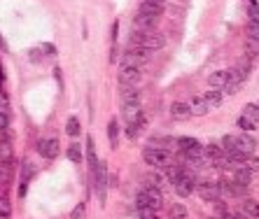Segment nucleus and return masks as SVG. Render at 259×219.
<instances>
[{
  "mask_svg": "<svg viewBox=\"0 0 259 219\" xmlns=\"http://www.w3.org/2000/svg\"><path fill=\"white\" fill-rule=\"evenodd\" d=\"M245 166H247V168H250L252 172H259V158L252 156V154H250V156L245 158Z\"/></svg>",
  "mask_w": 259,
  "mask_h": 219,
  "instance_id": "473e14b6",
  "label": "nucleus"
},
{
  "mask_svg": "<svg viewBox=\"0 0 259 219\" xmlns=\"http://www.w3.org/2000/svg\"><path fill=\"white\" fill-rule=\"evenodd\" d=\"M12 217V206H10V198L0 196V219H10Z\"/></svg>",
  "mask_w": 259,
  "mask_h": 219,
  "instance_id": "bb28decb",
  "label": "nucleus"
},
{
  "mask_svg": "<svg viewBox=\"0 0 259 219\" xmlns=\"http://www.w3.org/2000/svg\"><path fill=\"white\" fill-rule=\"evenodd\" d=\"M240 210H243V212H245L250 219H259V203H257V200H245Z\"/></svg>",
  "mask_w": 259,
  "mask_h": 219,
  "instance_id": "aec40b11",
  "label": "nucleus"
},
{
  "mask_svg": "<svg viewBox=\"0 0 259 219\" xmlns=\"http://www.w3.org/2000/svg\"><path fill=\"white\" fill-rule=\"evenodd\" d=\"M189 105H191V114L194 116H203V114H208V110H210V105L205 103V98H201V96H194L189 100Z\"/></svg>",
  "mask_w": 259,
  "mask_h": 219,
  "instance_id": "4468645a",
  "label": "nucleus"
},
{
  "mask_svg": "<svg viewBox=\"0 0 259 219\" xmlns=\"http://www.w3.org/2000/svg\"><path fill=\"white\" fill-rule=\"evenodd\" d=\"M243 114H247L259 126V103H247L245 108H243Z\"/></svg>",
  "mask_w": 259,
  "mask_h": 219,
  "instance_id": "5701e85b",
  "label": "nucleus"
},
{
  "mask_svg": "<svg viewBox=\"0 0 259 219\" xmlns=\"http://www.w3.org/2000/svg\"><path fill=\"white\" fill-rule=\"evenodd\" d=\"M236 150H240L243 154H254V150H257V140L252 138V133H238L236 136Z\"/></svg>",
  "mask_w": 259,
  "mask_h": 219,
  "instance_id": "6e6552de",
  "label": "nucleus"
},
{
  "mask_svg": "<svg viewBox=\"0 0 259 219\" xmlns=\"http://www.w3.org/2000/svg\"><path fill=\"white\" fill-rule=\"evenodd\" d=\"M38 152H40V156L45 158H54L59 154V140L54 136L52 138H42L40 142H38Z\"/></svg>",
  "mask_w": 259,
  "mask_h": 219,
  "instance_id": "0eeeda50",
  "label": "nucleus"
},
{
  "mask_svg": "<svg viewBox=\"0 0 259 219\" xmlns=\"http://www.w3.org/2000/svg\"><path fill=\"white\" fill-rule=\"evenodd\" d=\"M222 147H224L226 154L236 152V136H224V138H222Z\"/></svg>",
  "mask_w": 259,
  "mask_h": 219,
  "instance_id": "c756f323",
  "label": "nucleus"
},
{
  "mask_svg": "<svg viewBox=\"0 0 259 219\" xmlns=\"http://www.w3.org/2000/svg\"><path fill=\"white\" fill-rule=\"evenodd\" d=\"M233 175H236V180H238V182H243V184H250V180H252L254 172L250 170L245 164H240V166H233Z\"/></svg>",
  "mask_w": 259,
  "mask_h": 219,
  "instance_id": "f3484780",
  "label": "nucleus"
},
{
  "mask_svg": "<svg viewBox=\"0 0 259 219\" xmlns=\"http://www.w3.org/2000/svg\"><path fill=\"white\" fill-rule=\"evenodd\" d=\"M70 219H87V206L84 203H77L70 212Z\"/></svg>",
  "mask_w": 259,
  "mask_h": 219,
  "instance_id": "7c9ffc66",
  "label": "nucleus"
},
{
  "mask_svg": "<svg viewBox=\"0 0 259 219\" xmlns=\"http://www.w3.org/2000/svg\"><path fill=\"white\" fill-rule=\"evenodd\" d=\"M0 47H3V49H5V42H3V38H0Z\"/></svg>",
  "mask_w": 259,
  "mask_h": 219,
  "instance_id": "a19ab883",
  "label": "nucleus"
},
{
  "mask_svg": "<svg viewBox=\"0 0 259 219\" xmlns=\"http://www.w3.org/2000/svg\"><path fill=\"white\" fill-rule=\"evenodd\" d=\"M0 128H10V112L0 110Z\"/></svg>",
  "mask_w": 259,
  "mask_h": 219,
  "instance_id": "72a5a7b5",
  "label": "nucleus"
},
{
  "mask_svg": "<svg viewBox=\"0 0 259 219\" xmlns=\"http://www.w3.org/2000/svg\"><path fill=\"white\" fill-rule=\"evenodd\" d=\"M117 136H119V124H117V119H112L108 124V138H110V147L112 150H117Z\"/></svg>",
  "mask_w": 259,
  "mask_h": 219,
  "instance_id": "4be33fe9",
  "label": "nucleus"
},
{
  "mask_svg": "<svg viewBox=\"0 0 259 219\" xmlns=\"http://www.w3.org/2000/svg\"><path fill=\"white\" fill-rule=\"evenodd\" d=\"M240 86H243V84H240V82H233V80H231V82L226 84V86H224V89H222V91H224V94H236V91H238Z\"/></svg>",
  "mask_w": 259,
  "mask_h": 219,
  "instance_id": "f704fd0d",
  "label": "nucleus"
},
{
  "mask_svg": "<svg viewBox=\"0 0 259 219\" xmlns=\"http://www.w3.org/2000/svg\"><path fill=\"white\" fill-rule=\"evenodd\" d=\"M138 12H145V14H157V16H161V12H164V7L161 5H152V2H140V10Z\"/></svg>",
  "mask_w": 259,
  "mask_h": 219,
  "instance_id": "b1692460",
  "label": "nucleus"
},
{
  "mask_svg": "<svg viewBox=\"0 0 259 219\" xmlns=\"http://www.w3.org/2000/svg\"><path fill=\"white\" fill-rule=\"evenodd\" d=\"M175 142H177V150L182 152L184 158H201V156H205L203 147H201V142H198L196 138L182 136V138H177Z\"/></svg>",
  "mask_w": 259,
  "mask_h": 219,
  "instance_id": "20e7f679",
  "label": "nucleus"
},
{
  "mask_svg": "<svg viewBox=\"0 0 259 219\" xmlns=\"http://www.w3.org/2000/svg\"><path fill=\"white\" fill-rule=\"evenodd\" d=\"M161 203H164V194H161V189H159V186H145V189H140V192H138V196H136L138 210H143V208L159 210V208H161Z\"/></svg>",
  "mask_w": 259,
  "mask_h": 219,
  "instance_id": "f03ea898",
  "label": "nucleus"
},
{
  "mask_svg": "<svg viewBox=\"0 0 259 219\" xmlns=\"http://www.w3.org/2000/svg\"><path fill=\"white\" fill-rule=\"evenodd\" d=\"M143 158H145V164H150L152 168H161V170H166L168 166H173L171 154H168V150H164V147H147V150L143 152Z\"/></svg>",
  "mask_w": 259,
  "mask_h": 219,
  "instance_id": "7ed1b4c3",
  "label": "nucleus"
},
{
  "mask_svg": "<svg viewBox=\"0 0 259 219\" xmlns=\"http://www.w3.org/2000/svg\"><path fill=\"white\" fill-rule=\"evenodd\" d=\"M250 5H257V0H250Z\"/></svg>",
  "mask_w": 259,
  "mask_h": 219,
  "instance_id": "79ce46f5",
  "label": "nucleus"
},
{
  "mask_svg": "<svg viewBox=\"0 0 259 219\" xmlns=\"http://www.w3.org/2000/svg\"><path fill=\"white\" fill-rule=\"evenodd\" d=\"M245 35L247 40L254 42V44H259V21H250L245 26Z\"/></svg>",
  "mask_w": 259,
  "mask_h": 219,
  "instance_id": "412c9836",
  "label": "nucleus"
},
{
  "mask_svg": "<svg viewBox=\"0 0 259 219\" xmlns=\"http://www.w3.org/2000/svg\"><path fill=\"white\" fill-rule=\"evenodd\" d=\"M145 2H152V5H161V7H164L166 0H145Z\"/></svg>",
  "mask_w": 259,
  "mask_h": 219,
  "instance_id": "ea45409f",
  "label": "nucleus"
},
{
  "mask_svg": "<svg viewBox=\"0 0 259 219\" xmlns=\"http://www.w3.org/2000/svg\"><path fill=\"white\" fill-rule=\"evenodd\" d=\"M119 84L126 86V89H136L138 84H140V68H136V66H122V70H119Z\"/></svg>",
  "mask_w": 259,
  "mask_h": 219,
  "instance_id": "39448f33",
  "label": "nucleus"
},
{
  "mask_svg": "<svg viewBox=\"0 0 259 219\" xmlns=\"http://www.w3.org/2000/svg\"><path fill=\"white\" fill-rule=\"evenodd\" d=\"M166 44V38L159 33H152V30H145V33H133L131 38V49H145V52H154V49H161Z\"/></svg>",
  "mask_w": 259,
  "mask_h": 219,
  "instance_id": "f257e3e1",
  "label": "nucleus"
},
{
  "mask_svg": "<svg viewBox=\"0 0 259 219\" xmlns=\"http://www.w3.org/2000/svg\"><path fill=\"white\" fill-rule=\"evenodd\" d=\"M198 194H201L203 200L215 203V200H219V196H222V186H219V182H201V184H198Z\"/></svg>",
  "mask_w": 259,
  "mask_h": 219,
  "instance_id": "423d86ee",
  "label": "nucleus"
},
{
  "mask_svg": "<svg viewBox=\"0 0 259 219\" xmlns=\"http://www.w3.org/2000/svg\"><path fill=\"white\" fill-rule=\"evenodd\" d=\"M203 154H205V158H208V161H212V164H217V161H222V158L226 156L224 147H222V144H217V142H212V144H208V147H203Z\"/></svg>",
  "mask_w": 259,
  "mask_h": 219,
  "instance_id": "f8f14e48",
  "label": "nucleus"
},
{
  "mask_svg": "<svg viewBox=\"0 0 259 219\" xmlns=\"http://www.w3.org/2000/svg\"><path fill=\"white\" fill-rule=\"evenodd\" d=\"M0 110H7V112H10V103H7V96L3 91H0Z\"/></svg>",
  "mask_w": 259,
  "mask_h": 219,
  "instance_id": "e433bc0d",
  "label": "nucleus"
},
{
  "mask_svg": "<svg viewBox=\"0 0 259 219\" xmlns=\"http://www.w3.org/2000/svg\"><path fill=\"white\" fill-rule=\"evenodd\" d=\"M143 61H147V52H145V49H129V52L124 54L122 66H136V68H140Z\"/></svg>",
  "mask_w": 259,
  "mask_h": 219,
  "instance_id": "9b49d317",
  "label": "nucleus"
},
{
  "mask_svg": "<svg viewBox=\"0 0 259 219\" xmlns=\"http://www.w3.org/2000/svg\"><path fill=\"white\" fill-rule=\"evenodd\" d=\"M247 14H250V21H259V7L257 5L247 7Z\"/></svg>",
  "mask_w": 259,
  "mask_h": 219,
  "instance_id": "c9c22d12",
  "label": "nucleus"
},
{
  "mask_svg": "<svg viewBox=\"0 0 259 219\" xmlns=\"http://www.w3.org/2000/svg\"><path fill=\"white\" fill-rule=\"evenodd\" d=\"M14 158V152H12V144L10 142H0V164L3 166H10Z\"/></svg>",
  "mask_w": 259,
  "mask_h": 219,
  "instance_id": "a211bd4d",
  "label": "nucleus"
},
{
  "mask_svg": "<svg viewBox=\"0 0 259 219\" xmlns=\"http://www.w3.org/2000/svg\"><path fill=\"white\" fill-rule=\"evenodd\" d=\"M140 100V94L136 89H126L122 94V103H138Z\"/></svg>",
  "mask_w": 259,
  "mask_h": 219,
  "instance_id": "c85d7f7f",
  "label": "nucleus"
},
{
  "mask_svg": "<svg viewBox=\"0 0 259 219\" xmlns=\"http://www.w3.org/2000/svg\"><path fill=\"white\" fill-rule=\"evenodd\" d=\"M226 219H229V217H226Z\"/></svg>",
  "mask_w": 259,
  "mask_h": 219,
  "instance_id": "c03bdc74",
  "label": "nucleus"
},
{
  "mask_svg": "<svg viewBox=\"0 0 259 219\" xmlns=\"http://www.w3.org/2000/svg\"><path fill=\"white\" fill-rule=\"evenodd\" d=\"M189 217V212H187V206H182V203H175V206L171 208V219H187Z\"/></svg>",
  "mask_w": 259,
  "mask_h": 219,
  "instance_id": "a878e982",
  "label": "nucleus"
},
{
  "mask_svg": "<svg viewBox=\"0 0 259 219\" xmlns=\"http://www.w3.org/2000/svg\"><path fill=\"white\" fill-rule=\"evenodd\" d=\"M45 52H47V54H56V49H54V44H45Z\"/></svg>",
  "mask_w": 259,
  "mask_h": 219,
  "instance_id": "58836bf2",
  "label": "nucleus"
},
{
  "mask_svg": "<svg viewBox=\"0 0 259 219\" xmlns=\"http://www.w3.org/2000/svg\"><path fill=\"white\" fill-rule=\"evenodd\" d=\"M236 124H238V128L243 130V133H252V130H257V124H254L247 114H240L238 119H236Z\"/></svg>",
  "mask_w": 259,
  "mask_h": 219,
  "instance_id": "6ab92c4d",
  "label": "nucleus"
},
{
  "mask_svg": "<svg viewBox=\"0 0 259 219\" xmlns=\"http://www.w3.org/2000/svg\"><path fill=\"white\" fill-rule=\"evenodd\" d=\"M68 158L73 161V164H80V161H82V147H80V144H70L68 147Z\"/></svg>",
  "mask_w": 259,
  "mask_h": 219,
  "instance_id": "cd10ccee",
  "label": "nucleus"
},
{
  "mask_svg": "<svg viewBox=\"0 0 259 219\" xmlns=\"http://www.w3.org/2000/svg\"><path fill=\"white\" fill-rule=\"evenodd\" d=\"M171 116H173V122H187L191 116V105L187 100H175L171 105Z\"/></svg>",
  "mask_w": 259,
  "mask_h": 219,
  "instance_id": "1a4fd4ad",
  "label": "nucleus"
},
{
  "mask_svg": "<svg viewBox=\"0 0 259 219\" xmlns=\"http://www.w3.org/2000/svg\"><path fill=\"white\" fill-rule=\"evenodd\" d=\"M133 219H159L157 210H150V208H143V210H138L136 217Z\"/></svg>",
  "mask_w": 259,
  "mask_h": 219,
  "instance_id": "2f4dec72",
  "label": "nucleus"
},
{
  "mask_svg": "<svg viewBox=\"0 0 259 219\" xmlns=\"http://www.w3.org/2000/svg\"><path fill=\"white\" fill-rule=\"evenodd\" d=\"M203 98H205V103L210 105V108H219L222 100H224V91L222 89H210V91H205L203 94Z\"/></svg>",
  "mask_w": 259,
  "mask_h": 219,
  "instance_id": "2eb2a0df",
  "label": "nucleus"
},
{
  "mask_svg": "<svg viewBox=\"0 0 259 219\" xmlns=\"http://www.w3.org/2000/svg\"><path fill=\"white\" fill-rule=\"evenodd\" d=\"M157 14H145V12H138L136 14V26L138 28H145V30H152L154 24H157Z\"/></svg>",
  "mask_w": 259,
  "mask_h": 219,
  "instance_id": "ddd939ff",
  "label": "nucleus"
},
{
  "mask_svg": "<svg viewBox=\"0 0 259 219\" xmlns=\"http://www.w3.org/2000/svg\"><path fill=\"white\" fill-rule=\"evenodd\" d=\"M0 82H3V68H0Z\"/></svg>",
  "mask_w": 259,
  "mask_h": 219,
  "instance_id": "37998d69",
  "label": "nucleus"
},
{
  "mask_svg": "<svg viewBox=\"0 0 259 219\" xmlns=\"http://www.w3.org/2000/svg\"><path fill=\"white\" fill-rule=\"evenodd\" d=\"M229 82H231V70H217V72H212V75L208 77L210 89H224Z\"/></svg>",
  "mask_w": 259,
  "mask_h": 219,
  "instance_id": "9d476101",
  "label": "nucleus"
},
{
  "mask_svg": "<svg viewBox=\"0 0 259 219\" xmlns=\"http://www.w3.org/2000/svg\"><path fill=\"white\" fill-rule=\"evenodd\" d=\"M87 156H89V168H91V172L96 175V170H98V166H101V161H98V156H96L94 138H89V140H87Z\"/></svg>",
  "mask_w": 259,
  "mask_h": 219,
  "instance_id": "dca6fc26",
  "label": "nucleus"
},
{
  "mask_svg": "<svg viewBox=\"0 0 259 219\" xmlns=\"http://www.w3.org/2000/svg\"><path fill=\"white\" fill-rule=\"evenodd\" d=\"M66 133H68V136H80V119H77V116H70L68 122H66Z\"/></svg>",
  "mask_w": 259,
  "mask_h": 219,
  "instance_id": "393cba45",
  "label": "nucleus"
},
{
  "mask_svg": "<svg viewBox=\"0 0 259 219\" xmlns=\"http://www.w3.org/2000/svg\"><path fill=\"white\" fill-rule=\"evenodd\" d=\"M0 142H10V130L0 128Z\"/></svg>",
  "mask_w": 259,
  "mask_h": 219,
  "instance_id": "4c0bfd02",
  "label": "nucleus"
}]
</instances>
